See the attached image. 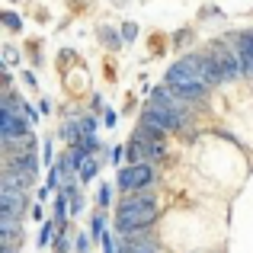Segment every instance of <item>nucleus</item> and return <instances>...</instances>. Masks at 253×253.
<instances>
[{
	"instance_id": "nucleus-15",
	"label": "nucleus",
	"mask_w": 253,
	"mask_h": 253,
	"mask_svg": "<svg viewBox=\"0 0 253 253\" xmlns=\"http://www.w3.org/2000/svg\"><path fill=\"white\" fill-rule=\"evenodd\" d=\"M58 231H61V224H58V221H45L42 231H39V247H45L51 237H58Z\"/></svg>"
},
{
	"instance_id": "nucleus-19",
	"label": "nucleus",
	"mask_w": 253,
	"mask_h": 253,
	"mask_svg": "<svg viewBox=\"0 0 253 253\" xmlns=\"http://www.w3.org/2000/svg\"><path fill=\"white\" fill-rule=\"evenodd\" d=\"M81 131H84V138H93V131H96V119H81Z\"/></svg>"
},
{
	"instance_id": "nucleus-9",
	"label": "nucleus",
	"mask_w": 253,
	"mask_h": 253,
	"mask_svg": "<svg viewBox=\"0 0 253 253\" xmlns=\"http://www.w3.org/2000/svg\"><path fill=\"white\" fill-rule=\"evenodd\" d=\"M161 247H157V241L154 237H148V234H131V237H125V244L119 247V253H157Z\"/></svg>"
},
{
	"instance_id": "nucleus-2",
	"label": "nucleus",
	"mask_w": 253,
	"mask_h": 253,
	"mask_svg": "<svg viewBox=\"0 0 253 253\" xmlns=\"http://www.w3.org/2000/svg\"><path fill=\"white\" fill-rule=\"evenodd\" d=\"M202 55H186L176 64H170L167 71V84L170 86H183V84H199L202 81Z\"/></svg>"
},
{
	"instance_id": "nucleus-20",
	"label": "nucleus",
	"mask_w": 253,
	"mask_h": 253,
	"mask_svg": "<svg viewBox=\"0 0 253 253\" xmlns=\"http://www.w3.org/2000/svg\"><path fill=\"white\" fill-rule=\"evenodd\" d=\"M135 36H138V26H135V23H125V26H122V39H125V42H131Z\"/></svg>"
},
{
	"instance_id": "nucleus-1",
	"label": "nucleus",
	"mask_w": 253,
	"mask_h": 253,
	"mask_svg": "<svg viewBox=\"0 0 253 253\" xmlns=\"http://www.w3.org/2000/svg\"><path fill=\"white\" fill-rule=\"evenodd\" d=\"M151 221H157V202L151 196H135L128 202H122V209L116 211V231L125 237L138 234Z\"/></svg>"
},
{
	"instance_id": "nucleus-26",
	"label": "nucleus",
	"mask_w": 253,
	"mask_h": 253,
	"mask_svg": "<svg viewBox=\"0 0 253 253\" xmlns=\"http://www.w3.org/2000/svg\"><path fill=\"white\" fill-rule=\"evenodd\" d=\"M125 157V148H112V164H122Z\"/></svg>"
},
{
	"instance_id": "nucleus-6",
	"label": "nucleus",
	"mask_w": 253,
	"mask_h": 253,
	"mask_svg": "<svg viewBox=\"0 0 253 253\" xmlns=\"http://www.w3.org/2000/svg\"><path fill=\"white\" fill-rule=\"evenodd\" d=\"M26 211V192L0 189V218H19Z\"/></svg>"
},
{
	"instance_id": "nucleus-17",
	"label": "nucleus",
	"mask_w": 253,
	"mask_h": 253,
	"mask_svg": "<svg viewBox=\"0 0 253 253\" xmlns=\"http://www.w3.org/2000/svg\"><path fill=\"white\" fill-rule=\"evenodd\" d=\"M77 173H81V179H84V183H90V179H96V173H99V164L90 157V161H86V164H84V167L77 170Z\"/></svg>"
},
{
	"instance_id": "nucleus-16",
	"label": "nucleus",
	"mask_w": 253,
	"mask_h": 253,
	"mask_svg": "<svg viewBox=\"0 0 253 253\" xmlns=\"http://www.w3.org/2000/svg\"><path fill=\"white\" fill-rule=\"evenodd\" d=\"M93 241H103L106 234H109V231H106V218H103V211H96V215H93Z\"/></svg>"
},
{
	"instance_id": "nucleus-8",
	"label": "nucleus",
	"mask_w": 253,
	"mask_h": 253,
	"mask_svg": "<svg viewBox=\"0 0 253 253\" xmlns=\"http://www.w3.org/2000/svg\"><path fill=\"white\" fill-rule=\"evenodd\" d=\"M224 42H231L237 48V55L244 61V74H250L253 71V32H237V36H228Z\"/></svg>"
},
{
	"instance_id": "nucleus-23",
	"label": "nucleus",
	"mask_w": 253,
	"mask_h": 253,
	"mask_svg": "<svg viewBox=\"0 0 253 253\" xmlns=\"http://www.w3.org/2000/svg\"><path fill=\"white\" fill-rule=\"evenodd\" d=\"M3 23L10 26V29H19V16H16L13 10H6V13H3Z\"/></svg>"
},
{
	"instance_id": "nucleus-5",
	"label": "nucleus",
	"mask_w": 253,
	"mask_h": 253,
	"mask_svg": "<svg viewBox=\"0 0 253 253\" xmlns=\"http://www.w3.org/2000/svg\"><path fill=\"white\" fill-rule=\"evenodd\" d=\"M211 55H215L218 64H221L224 81H234V77L244 74V61H241V55H237V48H218V51H211Z\"/></svg>"
},
{
	"instance_id": "nucleus-12",
	"label": "nucleus",
	"mask_w": 253,
	"mask_h": 253,
	"mask_svg": "<svg viewBox=\"0 0 253 253\" xmlns=\"http://www.w3.org/2000/svg\"><path fill=\"white\" fill-rule=\"evenodd\" d=\"M173 93H176V99H202L205 93H209V86L199 81V84H183V86H173Z\"/></svg>"
},
{
	"instance_id": "nucleus-27",
	"label": "nucleus",
	"mask_w": 253,
	"mask_h": 253,
	"mask_svg": "<svg viewBox=\"0 0 253 253\" xmlns=\"http://www.w3.org/2000/svg\"><path fill=\"white\" fill-rule=\"evenodd\" d=\"M103 119H106V125H116V112L112 109H103Z\"/></svg>"
},
{
	"instance_id": "nucleus-18",
	"label": "nucleus",
	"mask_w": 253,
	"mask_h": 253,
	"mask_svg": "<svg viewBox=\"0 0 253 253\" xmlns=\"http://www.w3.org/2000/svg\"><path fill=\"white\" fill-rule=\"evenodd\" d=\"M99 36H103V42L109 45V48H119V45H122V39H119L116 32H112V29H103V32H99Z\"/></svg>"
},
{
	"instance_id": "nucleus-21",
	"label": "nucleus",
	"mask_w": 253,
	"mask_h": 253,
	"mask_svg": "<svg viewBox=\"0 0 253 253\" xmlns=\"http://www.w3.org/2000/svg\"><path fill=\"white\" fill-rule=\"evenodd\" d=\"M96 202H99V209H106V205H109V186H99V192H96Z\"/></svg>"
},
{
	"instance_id": "nucleus-22",
	"label": "nucleus",
	"mask_w": 253,
	"mask_h": 253,
	"mask_svg": "<svg viewBox=\"0 0 253 253\" xmlns=\"http://www.w3.org/2000/svg\"><path fill=\"white\" fill-rule=\"evenodd\" d=\"M45 164H48V167H51V164H58L55 161V148H51V138H45Z\"/></svg>"
},
{
	"instance_id": "nucleus-11",
	"label": "nucleus",
	"mask_w": 253,
	"mask_h": 253,
	"mask_svg": "<svg viewBox=\"0 0 253 253\" xmlns=\"http://www.w3.org/2000/svg\"><path fill=\"white\" fill-rule=\"evenodd\" d=\"M221 81H224V74H221L218 58L215 55H205V61H202V84L205 86H215V84H221Z\"/></svg>"
},
{
	"instance_id": "nucleus-13",
	"label": "nucleus",
	"mask_w": 253,
	"mask_h": 253,
	"mask_svg": "<svg viewBox=\"0 0 253 253\" xmlns=\"http://www.w3.org/2000/svg\"><path fill=\"white\" fill-rule=\"evenodd\" d=\"M64 196H68V205H71V215H81L84 211V196L74 189V183H64Z\"/></svg>"
},
{
	"instance_id": "nucleus-3",
	"label": "nucleus",
	"mask_w": 253,
	"mask_h": 253,
	"mask_svg": "<svg viewBox=\"0 0 253 253\" xmlns=\"http://www.w3.org/2000/svg\"><path fill=\"white\" fill-rule=\"evenodd\" d=\"M141 125H154V128H183L186 125V112L179 109H164V106H154L151 103L148 109H144V119H141Z\"/></svg>"
},
{
	"instance_id": "nucleus-14",
	"label": "nucleus",
	"mask_w": 253,
	"mask_h": 253,
	"mask_svg": "<svg viewBox=\"0 0 253 253\" xmlns=\"http://www.w3.org/2000/svg\"><path fill=\"white\" fill-rule=\"evenodd\" d=\"M154 106H164V109H176L179 103L170 96V90H167V86H157V90H154Z\"/></svg>"
},
{
	"instance_id": "nucleus-4",
	"label": "nucleus",
	"mask_w": 253,
	"mask_h": 253,
	"mask_svg": "<svg viewBox=\"0 0 253 253\" xmlns=\"http://www.w3.org/2000/svg\"><path fill=\"white\" fill-rule=\"evenodd\" d=\"M151 183H154V167H148V164H128V167L119 170V186H122L125 192L148 189Z\"/></svg>"
},
{
	"instance_id": "nucleus-7",
	"label": "nucleus",
	"mask_w": 253,
	"mask_h": 253,
	"mask_svg": "<svg viewBox=\"0 0 253 253\" xmlns=\"http://www.w3.org/2000/svg\"><path fill=\"white\" fill-rule=\"evenodd\" d=\"M0 135H3V141H16V138L29 135V125L16 112H0Z\"/></svg>"
},
{
	"instance_id": "nucleus-24",
	"label": "nucleus",
	"mask_w": 253,
	"mask_h": 253,
	"mask_svg": "<svg viewBox=\"0 0 253 253\" xmlns=\"http://www.w3.org/2000/svg\"><path fill=\"white\" fill-rule=\"evenodd\" d=\"M55 253H68V237H64V234L55 237Z\"/></svg>"
},
{
	"instance_id": "nucleus-10",
	"label": "nucleus",
	"mask_w": 253,
	"mask_h": 253,
	"mask_svg": "<svg viewBox=\"0 0 253 253\" xmlns=\"http://www.w3.org/2000/svg\"><path fill=\"white\" fill-rule=\"evenodd\" d=\"M29 183H32V176H29V173H23V170H13V167H6V170H3V189L26 192V189H29Z\"/></svg>"
},
{
	"instance_id": "nucleus-28",
	"label": "nucleus",
	"mask_w": 253,
	"mask_h": 253,
	"mask_svg": "<svg viewBox=\"0 0 253 253\" xmlns=\"http://www.w3.org/2000/svg\"><path fill=\"white\" fill-rule=\"evenodd\" d=\"M0 253H16V247H6V244H3V250H0Z\"/></svg>"
},
{
	"instance_id": "nucleus-25",
	"label": "nucleus",
	"mask_w": 253,
	"mask_h": 253,
	"mask_svg": "<svg viewBox=\"0 0 253 253\" xmlns=\"http://www.w3.org/2000/svg\"><path fill=\"white\" fill-rule=\"evenodd\" d=\"M74 247H77V253H86V247H90V237H77V244H74Z\"/></svg>"
}]
</instances>
